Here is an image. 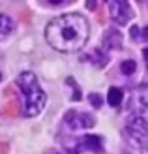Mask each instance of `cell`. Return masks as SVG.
<instances>
[{
	"label": "cell",
	"mask_w": 148,
	"mask_h": 154,
	"mask_svg": "<svg viewBox=\"0 0 148 154\" xmlns=\"http://www.w3.org/2000/svg\"><path fill=\"white\" fill-rule=\"evenodd\" d=\"M51 47L62 53H73L84 47L88 40V23L79 13H66L53 19L45 28Z\"/></svg>",
	"instance_id": "1"
},
{
	"label": "cell",
	"mask_w": 148,
	"mask_h": 154,
	"mask_svg": "<svg viewBox=\"0 0 148 154\" xmlns=\"http://www.w3.org/2000/svg\"><path fill=\"white\" fill-rule=\"evenodd\" d=\"M17 87L21 88L23 98H25V115L26 117H36V115H40L41 109L45 107L47 96H45L43 88L40 87L36 75L32 72H23L17 77Z\"/></svg>",
	"instance_id": "2"
},
{
	"label": "cell",
	"mask_w": 148,
	"mask_h": 154,
	"mask_svg": "<svg viewBox=\"0 0 148 154\" xmlns=\"http://www.w3.org/2000/svg\"><path fill=\"white\" fill-rule=\"evenodd\" d=\"M64 122L69 130H86V128H92L96 124L92 115L81 113V111H68L64 117Z\"/></svg>",
	"instance_id": "3"
},
{
	"label": "cell",
	"mask_w": 148,
	"mask_h": 154,
	"mask_svg": "<svg viewBox=\"0 0 148 154\" xmlns=\"http://www.w3.org/2000/svg\"><path fill=\"white\" fill-rule=\"evenodd\" d=\"M109 11H111L113 21L118 23V25H128L133 17V11H131L128 0H113L111 6H109Z\"/></svg>",
	"instance_id": "4"
},
{
	"label": "cell",
	"mask_w": 148,
	"mask_h": 154,
	"mask_svg": "<svg viewBox=\"0 0 148 154\" xmlns=\"http://www.w3.org/2000/svg\"><path fill=\"white\" fill-rule=\"evenodd\" d=\"M103 42H105L107 47H111V49H118L120 45H122V34L118 32V30L111 28V30H107V32H105Z\"/></svg>",
	"instance_id": "5"
},
{
	"label": "cell",
	"mask_w": 148,
	"mask_h": 154,
	"mask_svg": "<svg viewBox=\"0 0 148 154\" xmlns=\"http://www.w3.org/2000/svg\"><path fill=\"white\" fill-rule=\"evenodd\" d=\"M83 145L86 149H90L92 152H101V149H103V143H101L99 135H84Z\"/></svg>",
	"instance_id": "6"
},
{
	"label": "cell",
	"mask_w": 148,
	"mask_h": 154,
	"mask_svg": "<svg viewBox=\"0 0 148 154\" xmlns=\"http://www.w3.org/2000/svg\"><path fill=\"white\" fill-rule=\"evenodd\" d=\"M122 98H124V92L118 88V87H111L107 92V102L111 107H118L122 103Z\"/></svg>",
	"instance_id": "7"
},
{
	"label": "cell",
	"mask_w": 148,
	"mask_h": 154,
	"mask_svg": "<svg viewBox=\"0 0 148 154\" xmlns=\"http://www.w3.org/2000/svg\"><path fill=\"white\" fill-rule=\"evenodd\" d=\"M11 30H13V21H11V17L0 13V36H8Z\"/></svg>",
	"instance_id": "8"
},
{
	"label": "cell",
	"mask_w": 148,
	"mask_h": 154,
	"mask_svg": "<svg viewBox=\"0 0 148 154\" xmlns=\"http://www.w3.org/2000/svg\"><path fill=\"white\" fill-rule=\"evenodd\" d=\"M88 58H90V60H96V62H94L96 66H105V64H107V57L101 53V49H94V51L88 55Z\"/></svg>",
	"instance_id": "9"
},
{
	"label": "cell",
	"mask_w": 148,
	"mask_h": 154,
	"mask_svg": "<svg viewBox=\"0 0 148 154\" xmlns=\"http://www.w3.org/2000/svg\"><path fill=\"white\" fill-rule=\"evenodd\" d=\"M135 70H137V62H133V60H124L122 62V73L131 75L135 73Z\"/></svg>",
	"instance_id": "10"
},
{
	"label": "cell",
	"mask_w": 148,
	"mask_h": 154,
	"mask_svg": "<svg viewBox=\"0 0 148 154\" xmlns=\"http://www.w3.org/2000/svg\"><path fill=\"white\" fill-rule=\"evenodd\" d=\"M88 100H90V103L94 107H101V105H103V98H101L99 94H90Z\"/></svg>",
	"instance_id": "11"
},
{
	"label": "cell",
	"mask_w": 148,
	"mask_h": 154,
	"mask_svg": "<svg viewBox=\"0 0 148 154\" xmlns=\"http://www.w3.org/2000/svg\"><path fill=\"white\" fill-rule=\"evenodd\" d=\"M86 8L88 10H96V0H86Z\"/></svg>",
	"instance_id": "12"
},
{
	"label": "cell",
	"mask_w": 148,
	"mask_h": 154,
	"mask_svg": "<svg viewBox=\"0 0 148 154\" xmlns=\"http://www.w3.org/2000/svg\"><path fill=\"white\" fill-rule=\"evenodd\" d=\"M139 32H141V30H139V26H133V28H131V38H137Z\"/></svg>",
	"instance_id": "13"
},
{
	"label": "cell",
	"mask_w": 148,
	"mask_h": 154,
	"mask_svg": "<svg viewBox=\"0 0 148 154\" xmlns=\"http://www.w3.org/2000/svg\"><path fill=\"white\" fill-rule=\"evenodd\" d=\"M143 55H144V60H146V64H148V47L143 51Z\"/></svg>",
	"instance_id": "14"
},
{
	"label": "cell",
	"mask_w": 148,
	"mask_h": 154,
	"mask_svg": "<svg viewBox=\"0 0 148 154\" xmlns=\"http://www.w3.org/2000/svg\"><path fill=\"white\" fill-rule=\"evenodd\" d=\"M143 32H144V34H143V38H144V40H148V28H144Z\"/></svg>",
	"instance_id": "15"
},
{
	"label": "cell",
	"mask_w": 148,
	"mask_h": 154,
	"mask_svg": "<svg viewBox=\"0 0 148 154\" xmlns=\"http://www.w3.org/2000/svg\"><path fill=\"white\" fill-rule=\"evenodd\" d=\"M49 2H53V4H60L62 0H49Z\"/></svg>",
	"instance_id": "16"
},
{
	"label": "cell",
	"mask_w": 148,
	"mask_h": 154,
	"mask_svg": "<svg viewBox=\"0 0 148 154\" xmlns=\"http://www.w3.org/2000/svg\"><path fill=\"white\" fill-rule=\"evenodd\" d=\"M0 81H2V73H0Z\"/></svg>",
	"instance_id": "17"
}]
</instances>
